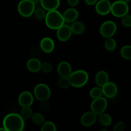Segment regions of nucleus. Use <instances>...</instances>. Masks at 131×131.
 I'll list each match as a JSON object with an SVG mask.
<instances>
[{"instance_id":"obj_1","label":"nucleus","mask_w":131,"mask_h":131,"mask_svg":"<svg viewBox=\"0 0 131 131\" xmlns=\"http://www.w3.org/2000/svg\"><path fill=\"white\" fill-rule=\"evenodd\" d=\"M24 120L20 115L12 113L4 118L3 125L6 131H22L24 128Z\"/></svg>"},{"instance_id":"obj_2","label":"nucleus","mask_w":131,"mask_h":131,"mask_svg":"<svg viewBox=\"0 0 131 131\" xmlns=\"http://www.w3.org/2000/svg\"><path fill=\"white\" fill-rule=\"evenodd\" d=\"M44 20L46 26L53 30H57L65 23L63 14L57 10L47 12Z\"/></svg>"},{"instance_id":"obj_3","label":"nucleus","mask_w":131,"mask_h":131,"mask_svg":"<svg viewBox=\"0 0 131 131\" xmlns=\"http://www.w3.org/2000/svg\"><path fill=\"white\" fill-rule=\"evenodd\" d=\"M70 84L74 88L83 87L88 83V74L84 70H78L72 72L69 77Z\"/></svg>"},{"instance_id":"obj_4","label":"nucleus","mask_w":131,"mask_h":131,"mask_svg":"<svg viewBox=\"0 0 131 131\" xmlns=\"http://www.w3.org/2000/svg\"><path fill=\"white\" fill-rule=\"evenodd\" d=\"M17 10L23 17H29L34 14L35 4L31 0H21L18 4Z\"/></svg>"},{"instance_id":"obj_5","label":"nucleus","mask_w":131,"mask_h":131,"mask_svg":"<svg viewBox=\"0 0 131 131\" xmlns=\"http://www.w3.org/2000/svg\"><path fill=\"white\" fill-rule=\"evenodd\" d=\"M33 94L38 101H45L49 99L51 95V91L47 84L39 83L35 86Z\"/></svg>"},{"instance_id":"obj_6","label":"nucleus","mask_w":131,"mask_h":131,"mask_svg":"<svg viewBox=\"0 0 131 131\" xmlns=\"http://www.w3.org/2000/svg\"><path fill=\"white\" fill-rule=\"evenodd\" d=\"M129 10V5L127 3L124 1H118L113 3L111 5V13L116 17H122L123 16L128 14Z\"/></svg>"},{"instance_id":"obj_7","label":"nucleus","mask_w":131,"mask_h":131,"mask_svg":"<svg viewBox=\"0 0 131 131\" xmlns=\"http://www.w3.org/2000/svg\"><path fill=\"white\" fill-rule=\"evenodd\" d=\"M117 31V26L112 20H107L101 24L99 28V33L104 38L112 37Z\"/></svg>"},{"instance_id":"obj_8","label":"nucleus","mask_w":131,"mask_h":131,"mask_svg":"<svg viewBox=\"0 0 131 131\" xmlns=\"http://www.w3.org/2000/svg\"><path fill=\"white\" fill-rule=\"evenodd\" d=\"M107 107V101L105 97H102L95 99L90 105L91 111H93L97 115L105 112Z\"/></svg>"},{"instance_id":"obj_9","label":"nucleus","mask_w":131,"mask_h":131,"mask_svg":"<svg viewBox=\"0 0 131 131\" xmlns=\"http://www.w3.org/2000/svg\"><path fill=\"white\" fill-rule=\"evenodd\" d=\"M72 33L70 26L65 24L56 30L57 38L61 42H66V41L69 40L71 37Z\"/></svg>"},{"instance_id":"obj_10","label":"nucleus","mask_w":131,"mask_h":131,"mask_svg":"<svg viewBox=\"0 0 131 131\" xmlns=\"http://www.w3.org/2000/svg\"><path fill=\"white\" fill-rule=\"evenodd\" d=\"M111 5L109 0H100L95 4V11L101 15H106L111 12Z\"/></svg>"},{"instance_id":"obj_11","label":"nucleus","mask_w":131,"mask_h":131,"mask_svg":"<svg viewBox=\"0 0 131 131\" xmlns=\"http://www.w3.org/2000/svg\"><path fill=\"white\" fill-rule=\"evenodd\" d=\"M33 95L28 91L21 92L18 97V102L21 107H31L33 103Z\"/></svg>"},{"instance_id":"obj_12","label":"nucleus","mask_w":131,"mask_h":131,"mask_svg":"<svg viewBox=\"0 0 131 131\" xmlns=\"http://www.w3.org/2000/svg\"><path fill=\"white\" fill-rule=\"evenodd\" d=\"M102 88L103 95L109 99H113L116 96L118 93L117 85L113 82H110L104 85Z\"/></svg>"},{"instance_id":"obj_13","label":"nucleus","mask_w":131,"mask_h":131,"mask_svg":"<svg viewBox=\"0 0 131 131\" xmlns=\"http://www.w3.org/2000/svg\"><path fill=\"white\" fill-rule=\"evenodd\" d=\"M97 116L92 111H86L81 117V123L84 127H91L97 121Z\"/></svg>"},{"instance_id":"obj_14","label":"nucleus","mask_w":131,"mask_h":131,"mask_svg":"<svg viewBox=\"0 0 131 131\" xmlns=\"http://www.w3.org/2000/svg\"><path fill=\"white\" fill-rule=\"evenodd\" d=\"M57 72L60 77L69 78L72 72L71 65L67 61H61L58 65Z\"/></svg>"},{"instance_id":"obj_15","label":"nucleus","mask_w":131,"mask_h":131,"mask_svg":"<svg viewBox=\"0 0 131 131\" xmlns=\"http://www.w3.org/2000/svg\"><path fill=\"white\" fill-rule=\"evenodd\" d=\"M40 47L43 52L46 53H51L54 49V42L50 37H44L40 40Z\"/></svg>"},{"instance_id":"obj_16","label":"nucleus","mask_w":131,"mask_h":131,"mask_svg":"<svg viewBox=\"0 0 131 131\" xmlns=\"http://www.w3.org/2000/svg\"><path fill=\"white\" fill-rule=\"evenodd\" d=\"M63 16L65 19V23H72L78 19L79 17V12L74 7L69 8L63 13Z\"/></svg>"},{"instance_id":"obj_17","label":"nucleus","mask_w":131,"mask_h":131,"mask_svg":"<svg viewBox=\"0 0 131 131\" xmlns=\"http://www.w3.org/2000/svg\"><path fill=\"white\" fill-rule=\"evenodd\" d=\"M26 66L28 70L31 72L37 73L41 70L42 63L38 59L36 58H32L27 61Z\"/></svg>"},{"instance_id":"obj_18","label":"nucleus","mask_w":131,"mask_h":131,"mask_svg":"<svg viewBox=\"0 0 131 131\" xmlns=\"http://www.w3.org/2000/svg\"><path fill=\"white\" fill-rule=\"evenodd\" d=\"M60 0H41L40 5L46 11L57 10L60 6Z\"/></svg>"},{"instance_id":"obj_19","label":"nucleus","mask_w":131,"mask_h":131,"mask_svg":"<svg viewBox=\"0 0 131 131\" xmlns=\"http://www.w3.org/2000/svg\"><path fill=\"white\" fill-rule=\"evenodd\" d=\"M95 81L97 86L102 87L109 82L108 74L104 70H100L96 74Z\"/></svg>"},{"instance_id":"obj_20","label":"nucleus","mask_w":131,"mask_h":131,"mask_svg":"<svg viewBox=\"0 0 131 131\" xmlns=\"http://www.w3.org/2000/svg\"><path fill=\"white\" fill-rule=\"evenodd\" d=\"M71 29L72 31V33L75 35H81L84 32L85 27H84V24L80 21H74V23H72Z\"/></svg>"},{"instance_id":"obj_21","label":"nucleus","mask_w":131,"mask_h":131,"mask_svg":"<svg viewBox=\"0 0 131 131\" xmlns=\"http://www.w3.org/2000/svg\"><path fill=\"white\" fill-rule=\"evenodd\" d=\"M98 116L99 122L103 126L108 127L112 124V118H111V116L109 114L103 113L101 114V115H98Z\"/></svg>"},{"instance_id":"obj_22","label":"nucleus","mask_w":131,"mask_h":131,"mask_svg":"<svg viewBox=\"0 0 131 131\" xmlns=\"http://www.w3.org/2000/svg\"><path fill=\"white\" fill-rule=\"evenodd\" d=\"M104 44L105 49L109 51H115L117 46V43H116V40L113 37L106 38Z\"/></svg>"},{"instance_id":"obj_23","label":"nucleus","mask_w":131,"mask_h":131,"mask_svg":"<svg viewBox=\"0 0 131 131\" xmlns=\"http://www.w3.org/2000/svg\"><path fill=\"white\" fill-rule=\"evenodd\" d=\"M120 54L125 60H131V46L125 45L123 46L120 50Z\"/></svg>"},{"instance_id":"obj_24","label":"nucleus","mask_w":131,"mask_h":131,"mask_svg":"<svg viewBox=\"0 0 131 131\" xmlns=\"http://www.w3.org/2000/svg\"><path fill=\"white\" fill-rule=\"evenodd\" d=\"M103 95V90H102V88L101 86H96L94 88H92L91 90L90 91V96L91 98L93 99H95L99 98Z\"/></svg>"},{"instance_id":"obj_25","label":"nucleus","mask_w":131,"mask_h":131,"mask_svg":"<svg viewBox=\"0 0 131 131\" xmlns=\"http://www.w3.org/2000/svg\"><path fill=\"white\" fill-rule=\"evenodd\" d=\"M31 120L33 123L38 125H42L45 122V118L43 115L40 113H35L32 115Z\"/></svg>"},{"instance_id":"obj_26","label":"nucleus","mask_w":131,"mask_h":131,"mask_svg":"<svg viewBox=\"0 0 131 131\" xmlns=\"http://www.w3.org/2000/svg\"><path fill=\"white\" fill-rule=\"evenodd\" d=\"M57 130L56 126L52 122H45L41 127L42 131H56Z\"/></svg>"},{"instance_id":"obj_27","label":"nucleus","mask_w":131,"mask_h":131,"mask_svg":"<svg viewBox=\"0 0 131 131\" xmlns=\"http://www.w3.org/2000/svg\"><path fill=\"white\" fill-rule=\"evenodd\" d=\"M58 85L61 89H67L71 86L69 78L60 77L58 81Z\"/></svg>"},{"instance_id":"obj_28","label":"nucleus","mask_w":131,"mask_h":131,"mask_svg":"<svg viewBox=\"0 0 131 131\" xmlns=\"http://www.w3.org/2000/svg\"><path fill=\"white\" fill-rule=\"evenodd\" d=\"M46 11V10H45L44 8H43L42 7L37 8L34 12L35 17L38 20H44L45 18H46V14H47Z\"/></svg>"},{"instance_id":"obj_29","label":"nucleus","mask_w":131,"mask_h":131,"mask_svg":"<svg viewBox=\"0 0 131 131\" xmlns=\"http://www.w3.org/2000/svg\"><path fill=\"white\" fill-rule=\"evenodd\" d=\"M33 115V111L30 107H22V110L20 111V115L23 116L24 119H29L31 118Z\"/></svg>"},{"instance_id":"obj_30","label":"nucleus","mask_w":131,"mask_h":131,"mask_svg":"<svg viewBox=\"0 0 131 131\" xmlns=\"http://www.w3.org/2000/svg\"><path fill=\"white\" fill-rule=\"evenodd\" d=\"M39 108L43 112H47L51 108V103L49 102L48 100L40 101Z\"/></svg>"},{"instance_id":"obj_31","label":"nucleus","mask_w":131,"mask_h":131,"mask_svg":"<svg viewBox=\"0 0 131 131\" xmlns=\"http://www.w3.org/2000/svg\"><path fill=\"white\" fill-rule=\"evenodd\" d=\"M52 65L51 63L49 62H43L42 63V67H41V70L43 72V73L46 74H49V73L51 72L52 71Z\"/></svg>"},{"instance_id":"obj_32","label":"nucleus","mask_w":131,"mask_h":131,"mask_svg":"<svg viewBox=\"0 0 131 131\" xmlns=\"http://www.w3.org/2000/svg\"><path fill=\"white\" fill-rule=\"evenodd\" d=\"M121 22L124 26L126 28H130L131 27V15L127 14L123 16L122 17Z\"/></svg>"},{"instance_id":"obj_33","label":"nucleus","mask_w":131,"mask_h":131,"mask_svg":"<svg viewBox=\"0 0 131 131\" xmlns=\"http://www.w3.org/2000/svg\"><path fill=\"white\" fill-rule=\"evenodd\" d=\"M126 128V124L124 122H119L114 126V131H121L124 130Z\"/></svg>"},{"instance_id":"obj_34","label":"nucleus","mask_w":131,"mask_h":131,"mask_svg":"<svg viewBox=\"0 0 131 131\" xmlns=\"http://www.w3.org/2000/svg\"><path fill=\"white\" fill-rule=\"evenodd\" d=\"M41 51H42L40 47H34L30 51V54L33 56H37L40 54Z\"/></svg>"},{"instance_id":"obj_35","label":"nucleus","mask_w":131,"mask_h":131,"mask_svg":"<svg viewBox=\"0 0 131 131\" xmlns=\"http://www.w3.org/2000/svg\"><path fill=\"white\" fill-rule=\"evenodd\" d=\"M68 5H70L71 7H74L79 4V0H67Z\"/></svg>"},{"instance_id":"obj_36","label":"nucleus","mask_w":131,"mask_h":131,"mask_svg":"<svg viewBox=\"0 0 131 131\" xmlns=\"http://www.w3.org/2000/svg\"><path fill=\"white\" fill-rule=\"evenodd\" d=\"M98 0H84V2L86 5H90V6H92V5H95L97 3Z\"/></svg>"},{"instance_id":"obj_37","label":"nucleus","mask_w":131,"mask_h":131,"mask_svg":"<svg viewBox=\"0 0 131 131\" xmlns=\"http://www.w3.org/2000/svg\"><path fill=\"white\" fill-rule=\"evenodd\" d=\"M33 3H34L35 5H37V4H40L41 0H31Z\"/></svg>"},{"instance_id":"obj_38","label":"nucleus","mask_w":131,"mask_h":131,"mask_svg":"<svg viewBox=\"0 0 131 131\" xmlns=\"http://www.w3.org/2000/svg\"><path fill=\"white\" fill-rule=\"evenodd\" d=\"M120 1H124V2H125V3H128V2H129L130 0H120Z\"/></svg>"},{"instance_id":"obj_39","label":"nucleus","mask_w":131,"mask_h":131,"mask_svg":"<svg viewBox=\"0 0 131 131\" xmlns=\"http://www.w3.org/2000/svg\"><path fill=\"white\" fill-rule=\"evenodd\" d=\"M0 130H3V131H6V129H5V127H3V128H0Z\"/></svg>"}]
</instances>
